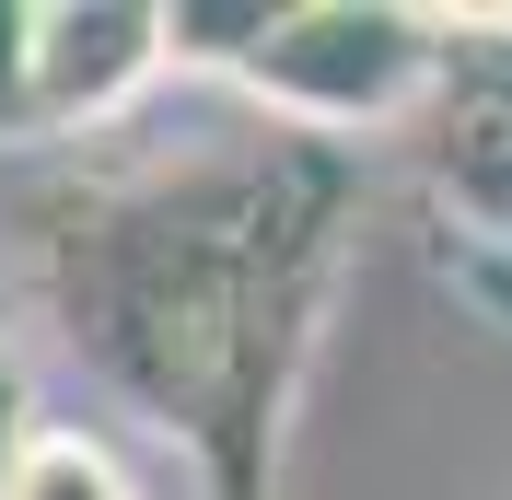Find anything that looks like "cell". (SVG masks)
Returning a JSON list of instances; mask_svg holds the SVG:
<instances>
[{"mask_svg": "<svg viewBox=\"0 0 512 500\" xmlns=\"http://www.w3.org/2000/svg\"><path fill=\"white\" fill-rule=\"evenodd\" d=\"M350 256V152L245 128L59 198L47 314L82 373L187 466L198 500L280 489L291 396L315 373Z\"/></svg>", "mask_w": 512, "mask_h": 500, "instance_id": "1", "label": "cell"}, {"mask_svg": "<svg viewBox=\"0 0 512 500\" xmlns=\"http://www.w3.org/2000/svg\"><path fill=\"white\" fill-rule=\"evenodd\" d=\"M163 12H175V70L233 82L256 128L326 152L408 140L454 47V12H408V0H163Z\"/></svg>", "mask_w": 512, "mask_h": 500, "instance_id": "2", "label": "cell"}, {"mask_svg": "<svg viewBox=\"0 0 512 500\" xmlns=\"http://www.w3.org/2000/svg\"><path fill=\"white\" fill-rule=\"evenodd\" d=\"M408 163L431 175V198H443L466 233L512 245V24L454 12L443 82H431V105L408 117Z\"/></svg>", "mask_w": 512, "mask_h": 500, "instance_id": "3", "label": "cell"}, {"mask_svg": "<svg viewBox=\"0 0 512 500\" xmlns=\"http://www.w3.org/2000/svg\"><path fill=\"white\" fill-rule=\"evenodd\" d=\"M163 70H175L163 0H35V140L117 128Z\"/></svg>", "mask_w": 512, "mask_h": 500, "instance_id": "4", "label": "cell"}, {"mask_svg": "<svg viewBox=\"0 0 512 500\" xmlns=\"http://www.w3.org/2000/svg\"><path fill=\"white\" fill-rule=\"evenodd\" d=\"M0 500H152V477L128 466L105 431H70V419H47L24 454H12Z\"/></svg>", "mask_w": 512, "mask_h": 500, "instance_id": "5", "label": "cell"}, {"mask_svg": "<svg viewBox=\"0 0 512 500\" xmlns=\"http://www.w3.org/2000/svg\"><path fill=\"white\" fill-rule=\"evenodd\" d=\"M0 140H35V0H0Z\"/></svg>", "mask_w": 512, "mask_h": 500, "instance_id": "6", "label": "cell"}, {"mask_svg": "<svg viewBox=\"0 0 512 500\" xmlns=\"http://www.w3.org/2000/svg\"><path fill=\"white\" fill-rule=\"evenodd\" d=\"M47 431L35 419V384H24V349H12V326H0V477H12V454Z\"/></svg>", "mask_w": 512, "mask_h": 500, "instance_id": "7", "label": "cell"}, {"mask_svg": "<svg viewBox=\"0 0 512 500\" xmlns=\"http://www.w3.org/2000/svg\"><path fill=\"white\" fill-rule=\"evenodd\" d=\"M187 500H198V489H187Z\"/></svg>", "mask_w": 512, "mask_h": 500, "instance_id": "8", "label": "cell"}]
</instances>
